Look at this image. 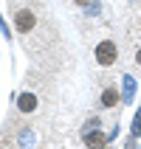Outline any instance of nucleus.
<instances>
[{
	"instance_id": "obj_1",
	"label": "nucleus",
	"mask_w": 141,
	"mask_h": 149,
	"mask_svg": "<svg viewBox=\"0 0 141 149\" xmlns=\"http://www.w3.org/2000/svg\"><path fill=\"white\" fill-rule=\"evenodd\" d=\"M116 56H119V51H116V42L113 40H105V42L96 45V62H99V65L110 68L113 62H116Z\"/></svg>"
},
{
	"instance_id": "obj_2",
	"label": "nucleus",
	"mask_w": 141,
	"mask_h": 149,
	"mask_svg": "<svg viewBox=\"0 0 141 149\" xmlns=\"http://www.w3.org/2000/svg\"><path fill=\"white\" fill-rule=\"evenodd\" d=\"M14 28L20 34H28V31H34L37 28V14L34 11H28V8H20L14 14Z\"/></svg>"
},
{
	"instance_id": "obj_3",
	"label": "nucleus",
	"mask_w": 141,
	"mask_h": 149,
	"mask_svg": "<svg viewBox=\"0 0 141 149\" xmlns=\"http://www.w3.org/2000/svg\"><path fill=\"white\" fill-rule=\"evenodd\" d=\"M85 143L90 149H105V143H107V138H105V132H90L88 138H85Z\"/></svg>"
},
{
	"instance_id": "obj_4",
	"label": "nucleus",
	"mask_w": 141,
	"mask_h": 149,
	"mask_svg": "<svg viewBox=\"0 0 141 149\" xmlns=\"http://www.w3.org/2000/svg\"><path fill=\"white\" fill-rule=\"evenodd\" d=\"M17 107L23 110V113H31V110H37V96H31V93H25V96H20V101H17Z\"/></svg>"
},
{
	"instance_id": "obj_5",
	"label": "nucleus",
	"mask_w": 141,
	"mask_h": 149,
	"mask_svg": "<svg viewBox=\"0 0 141 149\" xmlns=\"http://www.w3.org/2000/svg\"><path fill=\"white\" fill-rule=\"evenodd\" d=\"M116 101H119V93L113 90V87H107V90L102 93V104H105V107H116Z\"/></svg>"
},
{
	"instance_id": "obj_6",
	"label": "nucleus",
	"mask_w": 141,
	"mask_h": 149,
	"mask_svg": "<svg viewBox=\"0 0 141 149\" xmlns=\"http://www.w3.org/2000/svg\"><path fill=\"white\" fill-rule=\"evenodd\" d=\"M135 65H141V48H138V54H135Z\"/></svg>"
},
{
	"instance_id": "obj_7",
	"label": "nucleus",
	"mask_w": 141,
	"mask_h": 149,
	"mask_svg": "<svg viewBox=\"0 0 141 149\" xmlns=\"http://www.w3.org/2000/svg\"><path fill=\"white\" fill-rule=\"evenodd\" d=\"M76 3H88V0H76Z\"/></svg>"
}]
</instances>
